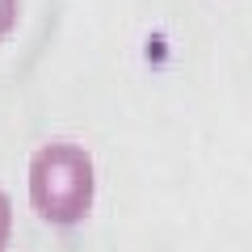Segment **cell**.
Here are the masks:
<instances>
[{"label":"cell","mask_w":252,"mask_h":252,"mask_svg":"<svg viewBox=\"0 0 252 252\" xmlns=\"http://www.w3.org/2000/svg\"><path fill=\"white\" fill-rule=\"evenodd\" d=\"M30 206L51 227H80L97 202V164L89 147L72 139H51L30 156L26 168Z\"/></svg>","instance_id":"1"},{"label":"cell","mask_w":252,"mask_h":252,"mask_svg":"<svg viewBox=\"0 0 252 252\" xmlns=\"http://www.w3.org/2000/svg\"><path fill=\"white\" fill-rule=\"evenodd\" d=\"M17 21H21V0H0V42L17 30Z\"/></svg>","instance_id":"3"},{"label":"cell","mask_w":252,"mask_h":252,"mask_svg":"<svg viewBox=\"0 0 252 252\" xmlns=\"http://www.w3.org/2000/svg\"><path fill=\"white\" fill-rule=\"evenodd\" d=\"M9 244H13V198L0 185V252H9Z\"/></svg>","instance_id":"2"}]
</instances>
